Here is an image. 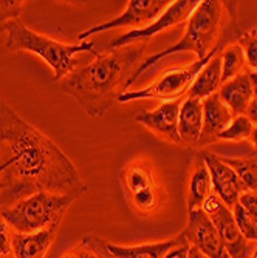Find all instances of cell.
Listing matches in <instances>:
<instances>
[{"mask_svg":"<svg viewBox=\"0 0 257 258\" xmlns=\"http://www.w3.org/2000/svg\"><path fill=\"white\" fill-rule=\"evenodd\" d=\"M228 166L234 169L246 189L251 192H257V156H246V158H222Z\"/></svg>","mask_w":257,"mask_h":258,"instance_id":"obj_22","label":"cell"},{"mask_svg":"<svg viewBox=\"0 0 257 258\" xmlns=\"http://www.w3.org/2000/svg\"><path fill=\"white\" fill-rule=\"evenodd\" d=\"M245 60L248 65V72L257 73V36L255 33H243L240 37V43Z\"/></svg>","mask_w":257,"mask_h":258,"instance_id":"obj_25","label":"cell"},{"mask_svg":"<svg viewBox=\"0 0 257 258\" xmlns=\"http://www.w3.org/2000/svg\"><path fill=\"white\" fill-rule=\"evenodd\" d=\"M231 210H232V215H234V220H236L237 227L242 232V235L246 240L257 243V229H255V224H254L252 218L246 212V209L240 203H237Z\"/></svg>","mask_w":257,"mask_h":258,"instance_id":"obj_24","label":"cell"},{"mask_svg":"<svg viewBox=\"0 0 257 258\" xmlns=\"http://www.w3.org/2000/svg\"><path fill=\"white\" fill-rule=\"evenodd\" d=\"M177 243H178V237L166 241L138 244V246H118V244L106 243V249L109 255L113 258H163Z\"/></svg>","mask_w":257,"mask_h":258,"instance_id":"obj_19","label":"cell"},{"mask_svg":"<svg viewBox=\"0 0 257 258\" xmlns=\"http://www.w3.org/2000/svg\"><path fill=\"white\" fill-rule=\"evenodd\" d=\"M64 258H78V256H76V253H68V255H65Z\"/></svg>","mask_w":257,"mask_h":258,"instance_id":"obj_34","label":"cell"},{"mask_svg":"<svg viewBox=\"0 0 257 258\" xmlns=\"http://www.w3.org/2000/svg\"><path fill=\"white\" fill-rule=\"evenodd\" d=\"M239 203L246 209V212L252 218V221L255 224V229H257V192L246 190L245 194H242Z\"/></svg>","mask_w":257,"mask_h":258,"instance_id":"obj_28","label":"cell"},{"mask_svg":"<svg viewBox=\"0 0 257 258\" xmlns=\"http://www.w3.org/2000/svg\"><path fill=\"white\" fill-rule=\"evenodd\" d=\"M146 43H132L109 53L95 54V60L61 81L62 90L73 96L93 118H102L118 102L127 84L141 65Z\"/></svg>","mask_w":257,"mask_h":258,"instance_id":"obj_2","label":"cell"},{"mask_svg":"<svg viewBox=\"0 0 257 258\" xmlns=\"http://www.w3.org/2000/svg\"><path fill=\"white\" fill-rule=\"evenodd\" d=\"M203 130V101L188 96L183 99L178 113V135L181 144L197 146Z\"/></svg>","mask_w":257,"mask_h":258,"instance_id":"obj_14","label":"cell"},{"mask_svg":"<svg viewBox=\"0 0 257 258\" xmlns=\"http://www.w3.org/2000/svg\"><path fill=\"white\" fill-rule=\"evenodd\" d=\"M213 182H211V175L206 167V164L198 158L195 161V167L191 175L189 181V197H188V210H195L201 209L208 197L213 192Z\"/></svg>","mask_w":257,"mask_h":258,"instance_id":"obj_20","label":"cell"},{"mask_svg":"<svg viewBox=\"0 0 257 258\" xmlns=\"http://www.w3.org/2000/svg\"><path fill=\"white\" fill-rule=\"evenodd\" d=\"M255 36H257V31H255Z\"/></svg>","mask_w":257,"mask_h":258,"instance_id":"obj_36","label":"cell"},{"mask_svg":"<svg viewBox=\"0 0 257 258\" xmlns=\"http://www.w3.org/2000/svg\"><path fill=\"white\" fill-rule=\"evenodd\" d=\"M255 156H257V152H255Z\"/></svg>","mask_w":257,"mask_h":258,"instance_id":"obj_37","label":"cell"},{"mask_svg":"<svg viewBox=\"0 0 257 258\" xmlns=\"http://www.w3.org/2000/svg\"><path fill=\"white\" fill-rule=\"evenodd\" d=\"M198 0H177V2H171V5L161 13V16L150 25L144 28H135L130 30L129 33L120 36L118 39H115L110 42V50L123 48V46L138 43L141 40L150 39L163 31L169 30L171 27L180 25V23L188 22L195 8L198 7Z\"/></svg>","mask_w":257,"mask_h":258,"instance_id":"obj_10","label":"cell"},{"mask_svg":"<svg viewBox=\"0 0 257 258\" xmlns=\"http://www.w3.org/2000/svg\"><path fill=\"white\" fill-rule=\"evenodd\" d=\"M222 22H223V2H219V0H203V2H200L195 11L192 13V16L189 17V20L186 22V31L183 37L178 40V43L169 46L165 51L152 54L147 59H144L133 73V76L130 78L127 88L163 57H168L177 53L192 51L197 54L198 60L204 59L216 48V46L213 48V45L222 30Z\"/></svg>","mask_w":257,"mask_h":258,"instance_id":"obj_4","label":"cell"},{"mask_svg":"<svg viewBox=\"0 0 257 258\" xmlns=\"http://www.w3.org/2000/svg\"><path fill=\"white\" fill-rule=\"evenodd\" d=\"M198 158L206 164V167L211 175V182H213V190L214 194L222 200L225 206L229 209L234 207L242 194H245L248 189L240 179L239 173L232 169L231 166L222 159V156L211 153V152H200Z\"/></svg>","mask_w":257,"mask_h":258,"instance_id":"obj_11","label":"cell"},{"mask_svg":"<svg viewBox=\"0 0 257 258\" xmlns=\"http://www.w3.org/2000/svg\"><path fill=\"white\" fill-rule=\"evenodd\" d=\"M76 256H78V258H101V256L96 253V250H93L91 247L78 250V252H76Z\"/></svg>","mask_w":257,"mask_h":258,"instance_id":"obj_31","label":"cell"},{"mask_svg":"<svg viewBox=\"0 0 257 258\" xmlns=\"http://www.w3.org/2000/svg\"><path fill=\"white\" fill-rule=\"evenodd\" d=\"M219 51H222V45H217L216 48L209 53L204 59L197 60L191 67L186 68H174L169 70L168 73L163 75L157 82L152 85L143 88V90H135V91H126L120 96L118 102L126 104V102H133L138 99H161L165 101H175L181 99V95L184 91H188L191 85L194 84L197 75L201 72V68L211 60Z\"/></svg>","mask_w":257,"mask_h":258,"instance_id":"obj_6","label":"cell"},{"mask_svg":"<svg viewBox=\"0 0 257 258\" xmlns=\"http://www.w3.org/2000/svg\"><path fill=\"white\" fill-rule=\"evenodd\" d=\"M189 249H191V243L186 240V237L181 233V235L178 237V243L163 258H188Z\"/></svg>","mask_w":257,"mask_h":258,"instance_id":"obj_29","label":"cell"},{"mask_svg":"<svg viewBox=\"0 0 257 258\" xmlns=\"http://www.w3.org/2000/svg\"><path fill=\"white\" fill-rule=\"evenodd\" d=\"M254 124L251 122V119L246 114H240V116H234V119L231 121V124L219 135L217 139H223V141H245L249 139L251 133H252Z\"/></svg>","mask_w":257,"mask_h":258,"instance_id":"obj_23","label":"cell"},{"mask_svg":"<svg viewBox=\"0 0 257 258\" xmlns=\"http://www.w3.org/2000/svg\"><path fill=\"white\" fill-rule=\"evenodd\" d=\"M232 119H234V114L222 102L219 93L203 99V130L200 143L217 139Z\"/></svg>","mask_w":257,"mask_h":258,"instance_id":"obj_17","label":"cell"},{"mask_svg":"<svg viewBox=\"0 0 257 258\" xmlns=\"http://www.w3.org/2000/svg\"><path fill=\"white\" fill-rule=\"evenodd\" d=\"M22 8H23V2H17V0H0V33H4L5 23L19 19Z\"/></svg>","mask_w":257,"mask_h":258,"instance_id":"obj_26","label":"cell"},{"mask_svg":"<svg viewBox=\"0 0 257 258\" xmlns=\"http://www.w3.org/2000/svg\"><path fill=\"white\" fill-rule=\"evenodd\" d=\"M4 31L8 33L5 43V48L8 51H30L42 57L55 72V81H62L73 73L75 67L78 65V62L73 59L75 54L87 51L96 54L95 43L90 40L79 42L76 45H67L34 33L19 19L5 23Z\"/></svg>","mask_w":257,"mask_h":258,"instance_id":"obj_3","label":"cell"},{"mask_svg":"<svg viewBox=\"0 0 257 258\" xmlns=\"http://www.w3.org/2000/svg\"><path fill=\"white\" fill-rule=\"evenodd\" d=\"M169 5L171 2H166V0H130V2H127L124 13L107 22L99 23V25L85 30L84 33L79 34L78 39L85 42V39H88L90 36H95L109 30H116V28L139 27V25L144 28L150 25V23H153Z\"/></svg>","mask_w":257,"mask_h":258,"instance_id":"obj_9","label":"cell"},{"mask_svg":"<svg viewBox=\"0 0 257 258\" xmlns=\"http://www.w3.org/2000/svg\"><path fill=\"white\" fill-rule=\"evenodd\" d=\"M183 235L208 258H231L222 243V238L213 221L209 220L203 209H195L189 212L188 226Z\"/></svg>","mask_w":257,"mask_h":258,"instance_id":"obj_12","label":"cell"},{"mask_svg":"<svg viewBox=\"0 0 257 258\" xmlns=\"http://www.w3.org/2000/svg\"><path fill=\"white\" fill-rule=\"evenodd\" d=\"M13 250V235L5 218L0 215V255L7 256Z\"/></svg>","mask_w":257,"mask_h":258,"instance_id":"obj_27","label":"cell"},{"mask_svg":"<svg viewBox=\"0 0 257 258\" xmlns=\"http://www.w3.org/2000/svg\"><path fill=\"white\" fill-rule=\"evenodd\" d=\"M188 258H208L206 255H203L197 247H194V246H191V249H189V256Z\"/></svg>","mask_w":257,"mask_h":258,"instance_id":"obj_32","label":"cell"},{"mask_svg":"<svg viewBox=\"0 0 257 258\" xmlns=\"http://www.w3.org/2000/svg\"><path fill=\"white\" fill-rule=\"evenodd\" d=\"M73 201L75 198L70 195L42 190L2 207L0 215L16 233H34L52 226H61Z\"/></svg>","mask_w":257,"mask_h":258,"instance_id":"obj_5","label":"cell"},{"mask_svg":"<svg viewBox=\"0 0 257 258\" xmlns=\"http://www.w3.org/2000/svg\"><path fill=\"white\" fill-rule=\"evenodd\" d=\"M255 255H257V250H255Z\"/></svg>","mask_w":257,"mask_h":258,"instance_id":"obj_35","label":"cell"},{"mask_svg":"<svg viewBox=\"0 0 257 258\" xmlns=\"http://www.w3.org/2000/svg\"><path fill=\"white\" fill-rule=\"evenodd\" d=\"M219 53L209 60L201 68V72L197 75L194 84L189 88L191 98H197L203 101L209 96L216 95V93H219L222 87V57Z\"/></svg>","mask_w":257,"mask_h":258,"instance_id":"obj_18","label":"cell"},{"mask_svg":"<svg viewBox=\"0 0 257 258\" xmlns=\"http://www.w3.org/2000/svg\"><path fill=\"white\" fill-rule=\"evenodd\" d=\"M59 226H52L34 233H14L13 252L16 258H43L55 241Z\"/></svg>","mask_w":257,"mask_h":258,"instance_id":"obj_15","label":"cell"},{"mask_svg":"<svg viewBox=\"0 0 257 258\" xmlns=\"http://www.w3.org/2000/svg\"><path fill=\"white\" fill-rule=\"evenodd\" d=\"M249 141H251L252 147H254V149H255V152H257V125H254L252 133H251V136H249Z\"/></svg>","mask_w":257,"mask_h":258,"instance_id":"obj_33","label":"cell"},{"mask_svg":"<svg viewBox=\"0 0 257 258\" xmlns=\"http://www.w3.org/2000/svg\"><path fill=\"white\" fill-rule=\"evenodd\" d=\"M249 78H251V84H252V99H251V104L245 114L251 119V122L254 125H257V73L249 72Z\"/></svg>","mask_w":257,"mask_h":258,"instance_id":"obj_30","label":"cell"},{"mask_svg":"<svg viewBox=\"0 0 257 258\" xmlns=\"http://www.w3.org/2000/svg\"><path fill=\"white\" fill-rule=\"evenodd\" d=\"M123 189L135 210L139 214H153L163 203V189L153 170L144 161L127 162L120 172Z\"/></svg>","mask_w":257,"mask_h":258,"instance_id":"obj_7","label":"cell"},{"mask_svg":"<svg viewBox=\"0 0 257 258\" xmlns=\"http://www.w3.org/2000/svg\"><path fill=\"white\" fill-rule=\"evenodd\" d=\"M219 98L234 116L245 114L252 99V84L249 72H245L222 84L219 90Z\"/></svg>","mask_w":257,"mask_h":258,"instance_id":"obj_16","label":"cell"},{"mask_svg":"<svg viewBox=\"0 0 257 258\" xmlns=\"http://www.w3.org/2000/svg\"><path fill=\"white\" fill-rule=\"evenodd\" d=\"M220 57H222V84L248 72L245 54L239 43L228 45L222 51Z\"/></svg>","mask_w":257,"mask_h":258,"instance_id":"obj_21","label":"cell"},{"mask_svg":"<svg viewBox=\"0 0 257 258\" xmlns=\"http://www.w3.org/2000/svg\"><path fill=\"white\" fill-rule=\"evenodd\" d=\"M209 220L216 226L222 243L231 258H252L257 250V243L246 240L236 224L232 210L222 203V200L213 192L201 207Z\"/></svg>","mask_w":257,"mask_h":258,"instance_id":"obj_8","label":"cell"},{"mask_svg":"<svg viewBox=\"0 0 257 258\" xmlns=\"http://www.w3.org/2000/svg\"><path fill=\"white\" fill-rule=\"evenodd\" d=\"M183 99L165 101L153 110H144L136 114V122L143 124L150 132L165 141L174 144H181L178 135V113Z\"/></svg>","mask_w":257,"mask_h":258,"instance_id":"obj_13","label":"cell"},{"mask_svg":"<svg viewBox=\"0 0 257 258\" xmlns=\"http://www.w3.org/2000/svg\"><path fill=\"white\" fill-rule=\"evenodd\" d=\"M42 190L78 198L87 185L72 159L0 98V209Z\"/></svg>","mask_w":257,"mask_h":258,"instance_id":"obj_1","label":"cell"}]
</instances>
